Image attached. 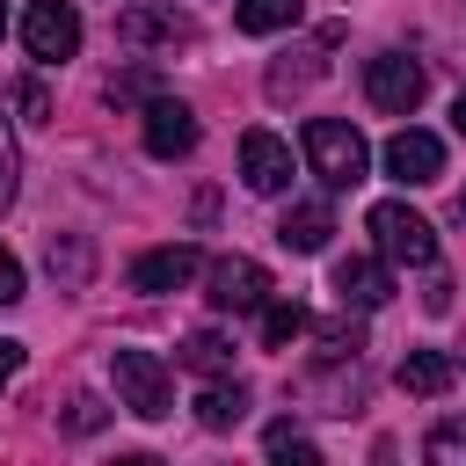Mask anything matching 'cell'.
<instances>
[{
  "mask_svg": "<svg viewBox=\"0 0 466 466\" xmlns=\"http://www.w3.org/2000/svg\"><path fill=\"white\" fill-rule=\"evenodd\" d=\"M299 146H306V167H313L328 189H357V182H364V167H371L364 131H357V124H342V116H306Z\"/></svg>",
  "mask_w": 466,
  "mask_h": 466,
  "instance_id": "obj_1",
  "label": "cell"
},
{
  "mask_svg": "<svg viewBox=\"0 0 466 466\" xmlns=\"http://www.w3.org/2000/svg\"><path fill=\"white\" fill-rule=\"evenodd\" d=\"M109 379H116V400L138 415V422H160L175 415V379L153 350H109Z\"/></svg>",
  "mask_w": 466,
  "mask_h": 466,
  "instance_id": "obj_2",
  "label": "cell"
},
{
  "mask_svg": "<svg viewBox=\"0 0 466 466\" xmlns=\"http://www.w3.org/2000/svg\"><path fill=\"white\" fill-rule=\"evenodd\" d=\"M364 226H371V240H379L386 262H408V269H430V262H437V233H430L422 211H408V204H371Z\"/></svg>",
  "mask_w": 466,
  "mask_h": 466,
  "instance_id": "obj_3",
  "label": "cell"
},
{
  "mask_svg": "<svg viewBox=\"0 0 466 466\" xmlns=\"http://www.w3.org/2000/svg\"><path fill=\"white\" fill-rule=\"evenodd\" d=\"M22 44H29L36 66H66V58L80 51V15H73V0H29Z\"/></svg>",
  "mask_w": 466,
  "mask_h": 466,
  "instance_id": "obj_4",
  "label": "cell"
},
{
  "mask_svg": "<svg viewBox=\"0 0 466 466\" xmlns=\"http://www.w3.org/2000/svg\"><path fill=\"white\" fill-rule=\"evenodd\" d=\"M204 299L218 306V313H262L269 306V269L255 262V255H218L211 269H204Z\"/></svg>",
  "mask_w": 466,
  "mask_h": 466,
  "instance_id": "obj_5",
  "label": "cell"
},
{
  "mask_svg": "<svg viewBox=\"0 0 466 466\" xmlns=\"http://www.w3.org/2000/svg\"><path fill=\"white\" fill-rule=\"evenodd\" d=\"M422 87H430V73H422L408 51H379V58L364 66V95H371V109H386V116H408V109L422 102Z\"/></svg>",
  "mask_w": 466,
  "mask_h": 466,
  "instance_id": "obj_6",
  "label": "cell"
},
{
  "mask_svg": "<svg viewBox=\"0 0 466 466\" xmlns=\"http://www.w3.org/2000/svg\"><path fill=\"white\" fill-rule=\"evenodd\" d=\"M335 44H342V22H328V29H313L299 51H284V58L269 66V80H262V87H269V102H291V95H306V87L328 73V51H335Z\"/></svg>",
  "mask_w": 466,
  "mask_h": 466,
  "instance_id": "obj_7",
  "label": "cell"
},
{
  "mask_svg": "<svg viewBox=\"0 0 466 466\" xmlns=\"http://www.w3.org/2000/svg\"><path fill=\"white\" fill-rule=\"evenodd\" d=\"M240 182H248L255 197H284V189H291V146H284L277 131H248V138H240Z\"/></svg>",
  "mask_w": 466,
  "mask_h": 466,
  "instance_id": "obj_8",
  "label": "cell"
},
{
  "mask_svg": "<svg viewBox=\"0 0 466 466\" xmlns=\"http://www.w3.org/2000/svg\"><path fill=\"white\" fill-rule=\"evenodd\" d=\"M189 146H197V116H189V102L153 95V102H146V153H153V160H182Z\"/></svg>",
  "mask_w": 466,
  "mask_h": 466,
  "instance_id": "obj_9",
  "label": "cell"
},
{
  "mask_svg": "<svg viewBox=\"0 0 466 466\" xmlns=\"http://www.w3.org/2000/svg\"><path fill=\"white\" fill-rule=\"evenodd\" d=\"M386 175H393V182H408V189H422V182H437V175H444V146H437L430 131H415V124H408V131H393V138H386Z\"/></svg>",
  "mask_w": 466,
  "mask_h": 466,
  "instance_id": "obj_10",
  "label": "cell"
},
{
  "mask_svg": "<svg viewBox=\"0 0 466 466\" xmlns=\"http://www.w3.org/2000/svg\"><path fill=\"white\" fill-rule=\"evenodd\" d=\"M197 269H204V255H197L189 240H167V248H146V255L131 262V291H182Z\"/></svg>",
  "mask_w": 466,
  "mask_h": 466,
  "instance_id": "obj_11",
  "label": "cell"
},
{
  "mask_svg": "<svg viewBox=\"0 0 466 466\" xmlns=\"http://www.w3.org/2000/svg\"><path fill=\"white\" fill-rule=\"evenodd\" d=\"M197 36V22L189 15H175V7H124L116 15V44H131V51H146V44H189Z\"/></svg>",
  "mask_w": 466,
  "mask_h": 466,
  "instance_id": "obj_12",
  "label": "cell"
},
{
  "mask_svg": "<svg viewBox=\"0 0 466 466\" xmlns=\"http://www.w3.org/2000/svg\"><path fill=\"white\" fill-rule=\"evenodd\" d=\"M335 299L357 306V313H371V306L393 299V269L371 262V255H342V262H335Z\"/></svg>",
  "mask_w": 466,
  "mask_h": 466,
  "instance_id": "obj_13",
  "label": "cell"
},
{
  "mask_svg": "<svg viewBox=\"0 0 466 466\" xmlns=\"http://www.w3.org/2000/svg\"><path fill=\"white\" fill-rule=\"evenodd\" d=\"M328 233H335V211H328L320 197H306V204H291V211L277 218V240H284L291 255H320Z\"/></svg>",
  "mask_w": 466,
  "mask_h": 466,
  "instance_id": "obj_14",
  "label": "cell"
},
{
  "mask_svg": "<svg viewBox=\"0 0 466 466\" xmlns=\"http://www.w3.org/2000/svg\"><path fill=\"white\" fill-rule=\"evenodd\" d=\"M393 379H400V393H415V400H437V393L451 386V357H444V350H408Z\"/></svg>",
  "mask_w": 466,
  "mask_h": 466,
  "instance_id": "obj_15",
  "label": "cell"
},
{
  "mask_svg": "<svg viewBox=\"0 0 466 466\" xmlns=\"http://www.w3.org/2000/svg\"><path fill=\"white\" fill-rule=\"evenodd\" d=\"M189 408H197V422H204V430H233V422L248 415V386H240V379H233V386H226V379H211Z\"/></svg>",
  "mask_w": 466,
  "mask_h": 466,
  "instance_id": "obj_16",
  "label": "cell"
},
{
  "mask_svg": "<svg viewBox=\"0 0 466 466\" xmlns=\"http://www.w3.org/2000/svg\"><path fill=\"white\" fill-rule=\"evenodd\" d=\"M306 15V0H240L233 7V22L248 29V36H277V29H291Z\"/></svg>",
  "mask_w": 466,
  "mask_h": 466,
  "instance_id": "obj_17",
  "label": "cell"
},
{
  "mask_svg": "<svg viewBox=\"0 0 466 466\" xmlns=\"http://www.w3.org/2000/svg\"><path fill=\"white\" fill-rule=\"evenodd\" d=\"M175 357H182V364H189L197 379H226V371H233V350H226V342H218L211 328H197V335H189V342H182Z\"/></svg>",
  "mask_w": 466,
  "mask_h": 466,
  "instance_id": "obj_18",
  "label": "cell"
},
{
  "mask_svg": "<svg viewBox=\"0 0 466 466\" xmlns=\"http://www.w3.org/2000/svg\"><path fill=\"white\" fill-rule=\"evenodd\" d=\"M299 335H306V306H299V299H269V306H262V342H269V350H291Z\"/></svg>",
  "mask_w": 466,
  "mask_h": 466,
  "instance_id": "obj_19",
  "label": "cell"
},
{
  "mask_svg": "<svg viewBox=\"0 0 466 466\" xmlns=\"http://www.w3.org/2000/svg\"><path fill=\"white\" fill-rule=\"evenodd\" d=\"M262 451H269V459H299V466L320 459V444H313L299 422H269V430H262Z\"/></svg>",
  "mask_w": 466,
  "mask_h": 466,
  "instance_id": "obj_20",
  "label": "cell"
},
{
  "mask_svg": "<svg viewBox=\"0 0 466 466\" xmlns=\"http://www.w3.org/2000/svg\"><path fill=\"white\" fill-rule=\"evenodd\" d=\"M422 451H430L437 466H466V422H437V430L422 437Z\"/></svg>",
  "mask_w": 466,
  "mask_h": 466,
  "instance_id": "obj_21",
  "label": "cell"
},
{
  "mask_svg": "<svg viewBox=\"0 0 466 466\" xmlns=\"http://www.w3.org/2000/svg\"><path fill=\"white\" fill-rule=\"evenodd\" d=\"M153 95H160L153 66H131V73H116V80H109V102H153Z\"/></svg>",
  "mask_w": 466,
  "mask_h": 466,
  "instance_id": "obj_22",
  "label": "cell"
},
{
  "mask_svg": "<svg viewBox=\"0 0 466 466\" xmlns=\"http://www.w3.org/2000/svg\"><path fill=\"white\" fill-rule=\"evenodd\" d=\"M357 350H364L357 328H320V364H357Z\"/></svg>",
  "mask_w": 466,
  "mask_h": 466,
  "instance_id": "obj_23",
  "label": "cell"
},
{
  "mask_svg": "<svg viewBox=\"0 0 466 466\" xmlns=\"http://www.w3.org/2000/svg\"><path fill=\"white\" fill-rule=\"evenodd\" d=\"M15 175H22V160H15V131H7V116H0V211L15 204Z\"/></svg>",
  "mask_w": 466,
  "mask_h": 466,
  "instance_id": "obj_24",
  "label": "cell"
},
{
  "mask_svg": "<svg viewBox=\"0 0 466 466\" xmlns=\"http://www.w3.org/2000/svg\"><path fill=\"white\" fill-rule=\"evenodd\" d=\"M15 102H22V116H29V124H44V116H51V95H44V80H22V87H15Z\"/></svg>",
  "mask_w": 466,
  "mask_h": 466,
  "instance_id": "obj_25",
  "label": "cell"
},
{
  "mask_svg": "<svg viewBox=\"0 0 466 466\" xmlns=\"http://www.w3.org/2000/svg\"><path fill=\"white\" fill-rule=\"evenodd\" d=\"M15 299H22V262L0 248V306H15Z\"/></svg>",
  "mask_w": 466,
  "mask_h": 466,
  "instance_id": "obj_26",
  "label": "cell"
},
{
  "mask_svg": "<svg viewBox=\"0 0 466 466\" xmlns=\"http://www.w3.org/2000/svg\"><path fill=\"white\" fill-rule=\"evenodd\" d=\"M66 422H73V430H95V422H102V400H73V415H66Z\"/></svg>",
  "mask_w": 466,
  "mask_h": 466,
  "instance_id": "obj_27",
  "label": "cell"
},
{
  "mask_svg": "<svg viewBox=\"0 0 466 466\" xmlns=\"http://www.w3.org/2000/svg\"><path fill=\"white\" fill-rule=\"evenodd\" d=\"M15 371H22V342H7V335H0V386H7Z\"/></svg>",
  "mask_w": 466,
  "mask_h": 466,
  "instance_id": "obj_28",
  "label": "cell"
},
{
  "mask_svg": "<svg viewBox=\"0 0 466 466\" xmlns=\"http://www.w3.org/2000/svg\"><path fill=\"white\" fill-rule=\"evenodd\" d=\"M451 131L466 138V87H459V102H451Z\"/></svg>",
  "mask_w": 466,
  "mask_h": 466,
  "instance_id": "obj_29",
  "label": "cell"
},
{
  "mask_svg": "<svg viewBox=\"0 0 466 466\" xmlns=\"http://www.w3.org/2000/svg\"><path fill=\"white\" fill-rule=\"evenodd\" d=\"M459 218H466V197H459Z\"/></svg>",
  "mask_w": 466,
  "mask_h": 466,
  "instance_id": "obj_30",
  "label": "cell"
},
{
  "mask_svg": "<svg viewBox=\"0 0 466 466\" xmlns=\"http://www.w3.org/2000/svg\"><path fill=\"white\" fill-rule=\"evenodd\" d=\"M0 29H7V7H0Z\"/></svg>",
  "mask_w": 466,
  "mask_h": 466,
  "instance_id": "obj_31",
  "label": "cell"
}]
</instances>
